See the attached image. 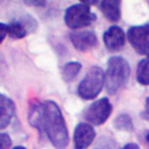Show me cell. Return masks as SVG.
Wrapping results in <instances>:
<instances>
[{"instance_id": "6da1fadb", "label": "cell", "mask_w": 149, "mask_h": 149, "mask_svg": "<svg viewBox=\"0 0 149 149\" xmlns=\"http://www.w3.org/2000/svg\"><path fill=\"white\" fill-rule=\"evenodd\" d=\"M43 133L57 149H64L69 143V134L59 106L52 101H43Z\"/></svg>"}, {"instance_id": "7a4b0ae2", "label": "cell", "mask_w": 149, "mask_h": 149, "mask_svg": "<svg viewBox=\"0 0 149 149\" xmlns=\"http://www.w3.org/2000/svg\"><path fill=\"white\" fill-rule=\"evenodd\" d=\"M130 74L128 62L121 56H112L107 61V70L105 72V85L109 94H115L121 91Z\"/></svg>"}, {"instance_id": "3957f363", "label": "cell", "mask_w": 149, "mask_h": 149, "mask_svg": "<svg viewBox=\"0 0 149 149\" xmlns=\"http://www.w3.org/2000/svg\"><path fill=\"white\" fill-rule=\"evenodd\" d=\"M105 85V72L99 66H91L77 87L78 95L84 100L98 97Z\"/></svg>"}, {"instance_id": "277c9868", "label": "cell", "mask_w": 149, "mask_h": 149, "mask_svg": "<svg viewBox=\"0 0 149 149\" xmlns=\"http://www.w3.org/2000/svg\"><path fill=\"white\" fill-rule=\"evenodd\" d=\"M94 20H95V15L91 12L88 2L74 3L68 7L64 14L65 24L73 30L88 27Z\"/></svg>"}, {"instance_id": "5b68a950", "label": "cell", "mask_w": 149, "mask_h": 149, "mask_svg": "<svg viewBox=\"0 0 149 149\" xmlns=\"http://www.w3.org/2000/svg\"><path fill=\"white\" fill-rule=\"evenodd\" d=\"M112 113V105L107 98H101L92 102L84 113V119L90 125H102Z\"/></svg>"}, {"instance_id": "8992f818", "label": "cell", "mask_w": 149, "mask_h": 149, "mask_svg": "<svg viewBox=\"0 0 149 149\" xmlns=\"http://www.w3.org/2000/svg\"><path fill=\"white\" fill-rule=\"evenodd\" d=\"M126 37L137 54L143 56L149 55V24L130 27Z\"/></svg>"}, {"instance_id": "52a82bcc", "label": "cell", "mask_w": 149, "mask_h": 149, "mask_svg": "<svg viewBox=\"0 0 149 149\" xmlns=\"http://www.w3.org/2000/svg\"><path fill=\"white\" fill-rule=\"evenodd\" d=\"M37 28V22L31 16H24L22 19H15L7 24V35L12 38L20 40L27 36V34L35 31Z\"/></svg>"}, {"instance_id": "ba28073f", "label": "cell", "mask_w": 149, "mask_h": 149, "mask_svg": "<svg viewBox=\"0 0 149 149\" xmlns=\"http://www.w3.org/2000/svg\"><path fill=\"white\" fill-rule=\"evenodd\" d=\"M69 37L74 49L78 51H88L98 44L97 35L92 30L73 31L69 35Z\"/></svg>"}, {"instance_id": "9c48e42d", "label": "cell", "mask_w": 149, "mask_h": 149, "mask_svg": "<svg viewBox=\"0 0 149 149\" xmlns=\"http://www.w3.org/2000/svg\"><path fill=\"white\" fill-rule=\"evenodd\" d=\"M95 139V132L92 125L87 122H80L76 126L73 132L74 149H86Z\"/></svg>"}, {"instance_id": "30bf717a", "label": "cell", "mask_w": 149, "mask_h": 149, "mask_svg": "<svg viewBox=\"0 0 149 149\" xmlns=\"http://www.w3.org/2000/svg\"><path fill=\"white\" fill-rule=\"evenodd\" d=\"M102 38H104L105 47L109 51H119L125 45L126 34L120 27L112 26L104 33V37Z\"/></svg>"}, {"instance_id": "8fae6325", "label": "cell", "mask_w": 149, "mask_h": 149, "mask_svg": "<svg viewBox=\"0 0 149 149\" xmlns=\"http://www.w3.org/2000/svg\"><path fill=\"white\" fill-rule=\"evenodd\" d=\"M14 114H15L14 102L8 97L0 93V129L6 128L10 123Z\"/></svg>"}, {"instance_id": "7c38bea8", "label": "cell", "mask_w": 149, "mask_h": 149, "mask_svg": "<svg viewBox=\"0 0 149 149\" xmlns=\"http://www.w3.org/2000/svg\"><path fill=\"white\" fill-rule=\"evenodd\" d=\"M100 9L111 22H118L121 17V1L119 0H104L100 2Z\"/></svg>"}, {"instance_id": "4fadbf2b", "label": "cell", "mask_w": 149, "mask_h": 149, "mask_svg": "<svg viewBox=\"0 0 149 149\" xmlns=\"http://www.w3.org/2000/svg\"><path fill=\"white\" fill-rule=\"evenodd\" d=\"M29 123L38 129L40 133H43V102L41 101H31L28 114Z\"/></svg>"}, {"instance_id": "5bb4252c", "label": "cell", "mask_w": 149, "mask_h": 149, "mask_svg": "<svg viewBox=\"0 0 149 149\" xmlns=\"http://www.w3.org/2000/svg\"><path fill=\"white\" fill-rule=\"evenodd\" d=\"M80 70H81V64L79 62H68L63 65L61 76L64 81L70 83L77 77V74L79 73Z\"/></svg>"}, {"instance_id": "9a60e30c", "label": "cell", "mask_w": 149, "mask_h": 149, "mask_svg": "<svg viewBox=\"0 0 149 149\" xmlns=\"http://www.w3.org/2000/svg\"><path fill=\"white\" fill-rule=\"evenodd\" d=\"M136 79L141 85L149 86V55L139 62L136 68Z\"/></svg>"}, {"instance_id": "2e32d148", "label": "cell", "mask_w": 149, "mask_h": 149, "mask_svg": "<svg viewBox=\"0 0 149 149\" xmlns=\"http://www.w3.org/2000/svg\"><path fill=\"white\" fill-rule=\"evenodd\" d=\"M114 127L121 132H132L134 126L132 118L128 114H120L114 119Z\"/></svg>"}, {"instance_id": "e0dca14e", "label": "cell", "mask_w": 149, "mask_h": 149, "mask_svg": "<svg viewBox=\"0 0 149 149\" xmlns=\"http://www.w3.org/2000/svg\"><path fill=\"white\" fill-rule=\"evenodd\" d=\"M94 149H118V143L109 136H100L94 146Z\"/></svg>"}, {"instance_id": "ac0fdd59", "label": "cell", "mask_w": 149, "mask_h": 149, "mask_svg": "<svg viewBox=\"0 0 149 149\" xmlns=\"http://www.w3.org/2000/svg\"><path fill=\"white\" fill-rule=\"evenodd\" d=\"M12 139L7 133H0V149H10Z\"/></svg>"}, {"instance_id": "d6986e66", "label": "cell", "mask_w": 149, "mask_h": 149, "mask_svg": "<svg viewBox=\"0 0 149 149\" xmlns=\"http://www.w3.org/2000/svg\"><path fill=\"white\" fill-rule=\"evenodd\" d=\"M6 35H7V24H3L0 22V44L5 40Z\"/></svg>"}, {"instance_id": "ffe728a7", "label": "cell", "mask_w": 149, "mask_h": 149, "mask_svg": "<svg viewBox=\"0 0 149 149\" xmlns=\"http://www.w3.org/2000/svg\"><path fill=\"white\" fill-rule=\"evenodd\" d=\"M142 116L149 122V97L146 99V102H144V111L142 113Z\"/></svg>"}, {"instance_id": "44dd1931", "label": "cell", "mask_w": 149, "mask_h": 149, "mask_svg": "<svg viewBox=\"0 0 149 149\" xmlns=\"http://www.w3.org/2000/svg\"><path fill=\"white\" fill-rule=\"evenodd\" d=\"M24 3L29 6H38V7L45 6V1H24Z\"/></svg>"}, {"instance_id": "7402d4cb", "label": "cell", "mask_w": 149, "mask_h": 149, "mask_svg": "<svg viewBox=\"0 0 149 149\" xmlns=\"http://www.w3.org/2000/svg\"><path fill=\"white\" fill-rule=\"evenodd\" d=\"M122 149H140V147L136 143H127Z\"/></svg>"}, {"instance_id": "603a6c76", "label": "cell", "mask_w": 149, "mask_h": 149, "mask_svg": "<svg viewBox=\"0 0 149 149\" xmlns=\"http://www.w3.org/2000/svg\"><path fill=\"white\" fill-rule=\"evenodd\" d=\"M144 139H146V142L149 144V130L146 132V134H144Z\"/></svg>"}, {"instance_id": "cb8c5ba5", "label": "cell", "mask_w": 149, "mask_h": 149, "mask_svg": "<svg viewBox=\"0 0 149 149\" xmlns=\"http://www.w3.org/2000/svg\"><path fill=\"white\" fill-rule=\"evenodd\" d=\"M13 149H26L24 147H22V146H17V147H14Z\"/></svg>"}]
</instances>
